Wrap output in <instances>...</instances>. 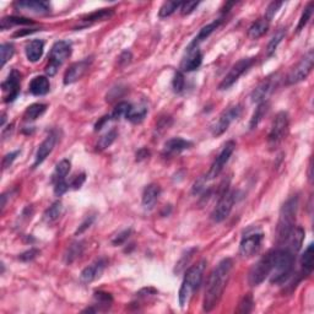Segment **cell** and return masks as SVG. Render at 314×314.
<instances>
[{"label": "cell", "mask_w": 314, "mask_h": 314, "mask_svg": "<svg viewBox=\"0 0 314 314\" xmlns=\"http://www.w3.org/2000/svg\"><path fill=\"white\" fill-rule=\"evenodd\" d=\"M284 5V3H281V1H272L271 4H270L269 6H268L267 9V15H265V19L267 20H271L272 18L275 16V14L277 13V10H279L281 6Z\"/></svg>", "instance_id": "obj_46"}, {"label": "cell", "mask_w": 314, "mask_h": 314, "mask_svg": "<svg viewBox=\"0 0 314 314\" xmlns=\"http://www.w3.org/2000/svg\"><path fill=\"white\" fill-rule=\"evenodd\" d=\"M296 254L289 248H279L275 249L274 265L270 272V282L275 285H281L290 279L293 270Z\"/></svg>", "instance_id": "obj_3"}, {"label": "cell", "mask_w": 314, "mask_h": 314, "mask_svg": "<svg viewBox=\"0 0 314 314\" xmlns=\"http://www.w3.org/2000/svg\"><path fill=\"white\" fill-rule=\"evenodd\" d=\"M274 257L275 250L268 253L267 255L259 259V262L250 269L249 274H248V282L250 286H259L262 282L265 281L268 276L270 275L274 265Z\"/></svg>", "instance_id": "obj_6"}, {"label": "cell", "mask_w": 314, "mask_h": 314, "mask_svg": "<svg viewBox=\"0 0 314 314\" xmlns=\"http://www.w3.org/2000/svg\"><path fill=\"white\" fill-rule=\"evenodd\" d=\"M19 9L27 13L32 14H48L50 11V4L48 1H36V0H30V1H18L15 4Z\"/></svg>", "instance_id": "obj_22"}, {"label": "cell", "mask_w": 314, "mask_h": 314, "mask_svg": "<svg viewBox=\"0 0 314 314\" xmlns=\"http://www.w3.org/2000/svg\"><path fill=\"white\" fill-rule=\"evenodd\" d=\"M20 152H21L20 150H16V151H13V152H10V154H8L4 156V158H3V168L4 170L8 167H10V166L13 165V162L16 160V157L20 155Z\"/></svg>", "instance_id": "obj_49"}, {"label": "cell", "mask_w": 314, "mask_h": 314, "mask_svg": "<svg viewBox=\"0 0 314 314\" xmlns=\"http://www.w3.org/2000/svg\"><path fill=\"white\" fill-rule=\"evenodd\" d=\"M55 142H57V134L55 133H50L45 140H43L42 144L38 146L37 152H36L35 156V162H33V168H36L37 166H40L43 161L48 157V155L53 151L55 146Z\"/></svg>", "instance_id": "obj_19"}, {"label": "cell", "mask_w": 314, "mask_h": 314, "mask_svg": "<svg viewBox=\"0 0 314 314\" xmlns=\"http://www.w3.org/2000/svg\"><path fill=\"white\" fill-rule=\"evenodd\" d=\"M253 307H254V301H253L252 294L248 293L241 301L237 312L238 313H250L253 311Z\"/></svg>", "instance_id": "obj_44"}, {"label": "cell", "mask_w": 314, "mask_h": 314, "mask_svg": "<svg viewBox=\"0 0 314 314\" xmlns=\"http://www.w3.org/2000/svg\"><path fill=\"white\" fill-rule=\"evenodd\" d=\"M173 91L176 93H180L183 90H184L185 86V80H184V75H183L182 71H177L176 72L175 77H173Z\"/></svg>", "instance_id": "obj_45"}, {"label": "cell", "mask_w": 314, "mask_h": 314, "mask_svg": "<svg viewBox=\"0 0 314 314\" xmlns=\"http://www.w3.org/2000/svg\"><path fill=\"white\" fill-rule=\"evenodd\" d=\"M275 88H276V79L272 76L267 77L253 90L250 98L254 103L265 102V100L269 97V95L275 90Z\"/></svg>", "instance_id": "obj_17"}, {"label": "cell", "mask_w": 314, "mask_h": 314, "mask_svg": "<svg viewBox=\"0 0 314 314\" xmlns=\"http://www.w3.org/2000/svg\"><path fill=\"white\" fill-rule=\"evenodd\" d=\"M14 53H15V47L11 43H4L0 47V54H1V67H5L6 63L13 58Z\"/></svg>", "instance_id": "obj_41"}, {"label": "cell", "mask_w": 314, "mask_h": 314, "mask_svg": "<svg viewBox=\"0 0 314 314\" xmlns=\"http://www.w3.org/2000/svg\"><path fill=\"white\" fill-rule=\"evenodd\" d=\"M221 22H222L221 19H217V20L210 22L209 25L204 26V27L199 31L198 36L194 38V41H193L189 45H192V47H199V45L202 42V41L206 40V38L209 37V36L211 35L215 30H217V28H219V26L221 25Z\"/></svg>", "instance_id": "obj_27"}, {"label": "cell", "mask_w": 314, "mask_h": 314, "mask_svg": "<svg viewBox=\"0 0 314 314\" xmlns=\"http://www.w3.org/2000/svg\"><path fill=\"white\" fill-rule=\"evenodd\" d=\"M242 113V107L240 105L231 106V107L227 108L226 111L222 112V114L220 115L219 120L215 123V125L212 127V135L214 136H220V135L224 134L228 127L231 125L232 122L237 119L238 117Z\"/></svg>", "instance_id": "obj_12"}, {"label": "cell", "mask_w": 314, "mask_h": 314, "mask_svg": "<svg viewBox=\"0 0 314 314\" xmlns=\"http://www.w3.org/2000/svg\"><path fill=\"white\" fill-rule=\"evenodd\" d=\"M50 84L47 76H36L30 83L28 90L35 96H45L49 92Z\"/></svg>", "instance_id": "obj_24"}, {"label": "cell", "mask_w": 314, "mask_h": 314, "mask_svg": "<svg viewBox=\"0 0 314 314\" xmlns=\"http://www.w3.org/2000/svg\"><path fill=\"white\" fill-rule=\"evenodd\" d=\"M45 111H47V105H45V103H33V105H31L25 111L23 119L27 120V122H32V120H36L37 118H40Z\"/></svg>", "instance_id": "obj_29"}, {"label": "cell", "mask_w": 314, "mask_h": 314, "mask_svg": "<svg viewBox=\"0 0 314 314\" xmlns=\"http://www.w3.org/2000/svg\"><path fill=\"white\" fill-rule=\"evenodd\" d=\"M268 110H269V103L268 102L258 103V107L255 108L254 113H253V115H252V119H250V123H249L250 129L252 130L255 129V128L259 125V123L262 122L263 117L267 114Z\"/></svg>", "instance_id": "obj_32"}, {"label": "cell", "mask_w": 314, "mask_h": 314, "mask_svg": "<svg viewBox=\"0 0 314 314\" xmlns=\"http://www.w3.org/2000/svg\"><path fill=\"white\" fill-rule=\"evenodd\" d=\"M130 108H132V105H130V103L119 102L117 106H115L114 110H113L112 114H111V119L118 120V119H120L122 117H125V115H127V113L129 112Z\"/></svg>", "instance_id": "obj_42"}, {"label": "cell", "mask_w": 314, "mask_h": 314, "mask_svg": "<svg viewBox=\"0 0 314 314\" xmlns=\"http://www.w3.org/2000/svg\"><path fill=\"white\" fill-rule=\"evenodd\" d=\"M43 49H45V43L41 40H33L26 45V57L30 62L36 63L42 58Z\"/></svg>", "instance_id": "obj_25"}, {"label": "cell", "mask_w": 314, "mask_h": 314, "mask_svg": "<svg viewBox=\"0 0 314 314\" xmlns=\"http://www.w3.org/2000/svg\"><path fill=\"white\" fill-rule=\"evenodd\" d=\"M285 35H286V31L285 30H279L276 33H275L274 36H272V38L270 40L269 45H268L267 47V53L268 55H272L275 52H276L277 47H279L280 43L282 42V40L285 38Z\"/></svg>", "instance_id": "obj_38"}, {"label": "cell", "mask_w": 314, "mask_h": 314, "mask_svg": "<svg viewBox=\"0 0 314 314\" xmlns=\"http://www.w3.org/2000/svg\"><path fill=\"white\" fill-rule=\"evenodd\" d=\"M149 155H150L149 150H146V149L139 150V151H137V154H136V160L137 161L145 160V158H146V157L149 156Z\"/></svg>", "instance_id": "obj_56"}, {"label": "cell", "mask_w": 314, "mask_h": 314, "mask_svg": "<svg viewBox=\"0 0 314 314\" xmlns=\"http://www.w3.org/2000/svg\"><path fill=\"white\" fill-rule=\"evenodd\" d=\"M264 234L262 232H253L242 238L240 245V254L243 258H250L259 250Z\"/></svg>", "instance_id": "obj_13"}, {"label": "cell", "mask_w": 314, "mask_h": 314, "mask_svg": "<svg viewBox=\"0 0 314 314\" xmlns=\"http://www.w3.org/2000/svg\"><path fill=\"white\" fill-rule=\"evenodd\" d=\"M62 211H63L62 202H53V204L45 210V214H43V220H45V222H47V224H53V222L57 221V220L59 219L60 215H62Z\"/></svg>", "instance_id": "obj_30"}, {"label": "cell", "mask_w": 314, "mask_h": 314, "mask_svg": "<svg viewBox=\"0 0 314 314\" xmlns=\"http://www.w3.org/2000/svg\"><path fill=\"white\" fill-rule=\"evenodd\" d=\"M313 6L314 4L311 1V3L307 4V6L304 8L303 13H302L301 15V19H299L298 21V25H297V32H301V31L307 26L308 21L311 20L312 15H313Z\"/></svg>", "instance_id": "obj_40"}, {"label": "cell", "mask_w": 314, "mask_h": 314, "mask_svg": "<svg viewBox=\"0 0 314 314\" xmlns=\"http://www.w3.org/2000/svg\"><path fill=\"white\" fill-rule=\"evenodd\" d=\"M314 65V53L313 50H309L306 55L301 59V62L290 71V74L287 75L286 84L287 85H294L298 84L301 81L306 80L308 75L311 74L312 69Z\"/></svg>", "instance_id": "obj_7"}, {"label": "cell", "mask_w": 314, "mask_h": 314, "mask_svg": "<svg viewBox=\"0 0 314 314\" xmlns=\"http://www.w3.org/2000/svg\"><path fill=\"white\" fill-rule=\"evenodd\" d=\"M205 265H206L205 260H202V262L197 263L195 265L190 267L189 269L187 270V272H185L182 286H180L179 290V297H178V298H179V304L182 308H185V307L189 304L194 292L197 291L200 285H202V277H204Z\"/></svg>", "instance_id": "obj_4"}, {"label": "cell", "mask_w": 314, "mask_h": 314, "mask_svg": "<svg viewBox=\"0 0 314 314\" xmlns=\"http://www.w3.org/2000/svg\"><path fill=\"white\" fill-rule=\"evenodd\" d=\"M147 114V107L146 106H132L129 112L127 113L125 118L132 123H140Z\"/></svg>", "instance_id": "obj_31"}, {"label": "cell", "mask_w": 314, "mask_h": 314, "mask_svg": "<svg viewBox=\"0 0 314 314\" xmlns=\"http://www.w3.org/2000/svg\"><path fill=\"white\" fill-rule=\"evenodd\" d=\"M234 202H236V193L233 190L224 192V194L221 195V198L217 202L214 211L211 212V219L215 222H217V224L224 221L229 216V214H231Z\"/></svg>", "instance_id": "obj_10"}, {"label": "cell", "mask_w": 314, "mask_h": 314, "mask_svg": "<svg viewBox=\"0 0 314 314\" xmlns=\"http://www.w3.org/2000/svg\"><path fill=\"white\" fill-rule=\"evenodd\" d=\"M85 179H86V177H85V175H80V176H77V177H75V179L72 180L71 182V187L74 188V189H79V188L81 187V185L84 184V182H85Z\"/></svg>", "instance_id": "obj_52"}, {"label": "cell", "mask_w": 314, "mask_h": 314, "mask_svg": "<svg viewBox=\"0 0 314 314\" xmlns=\"http://www.w3.org/2000/svg\"><path fill=\"white\" fill-rule=\"evenodd\" d=\"M117 135H118L117 129H111L110 132L106 133V134L103 135L100 140H98L97 150L102 151V150H106L107 147H110L111 145L114 142V140L117 139Z\"/></svg>", "instance_id": "obj_37"}, {"label": "cell", "mask_w": 314, "mask_h": 314, "mask_svg": "<svg viewBox=\"0 0 314 314\" xmlns=\"http://www.w3.org/2000/svg\"><path fill=\"white\" fill-rule=\"evenodd\" d=\"M255 63V58H243V59L238 60L233 67L229 69V71L227 72L226 76L224 77V80L220 83L219 90H227V89L231 88L232 85L237 83L238 79L252 67Z\"/></svg>", "instance_id": "obj_8"}, {"label": "cell", "mask_w": 314, "mask_h": 314, "mask_svg": "<svg viewBox=\"0 0 314 314\" xmlns=\"http://www.w3.org/2000/svg\"><path fill=\"white\" fill-rule=\"evenodd\" d=\"M92 222H93V217H90V219H86V221L83 222V224H81V226L79 227V229L76 231V234L83 233V232L85 231V229H88L89 227L91 226V224H92Z\"/></svg>", "instance_id": "obj_53"}, {"label": "cell", "mask_w": 314, "mask_h": 314, "mask_svg": "<svg viewBox=\"0 0 314 314\" xmlns=\"http://www.w3.org/2000/svg\"><path fill=\"white\" fill-rule=\"evenodd\" d=\"M110 119H111V115H105V117L101 118L100 122L96 123V125H95V130H96V132H98V130L102 129L103 125H105L106 123H107Z\"/></svg>", "instance_id": "obj_54"}, {"label": "cell", "mask_w": 314, "mask_h": 314, "mask_svg": "<svg viewBox=\"0 0 314 314\" xmlns=\"http://www.w3.org/2000/svg\"><path fill=\"white\" fill-rule=\"evenodd\" d=\"M4 124H5V114L3 113V115H1V127H4Z\"/></svg>", "instance_id": "obj_57"}, {"label": "cell", "mask_w": 314, "mask_h": 314, "mask_svg": "<svg viewBox=\"0 0 314 314\" xmlns=\"http://www.w3.org/2000/svg\"><path fill=\"white\" fill-rule=\"evenodd\" d=\"M132 59V53L130 52H124L119 58V63L120 64H128Z\"/></svg>", "instance_id": "obj_55"}, {"label": "cell", "mask_w": 314, "mask_h": 314, "mask_svg": "<svg viewBox=\"0 0 314 314\" xmlns=\"http://www.w3.org/2000/svg\"><path fill=\"white\" fill-rule=\"evenodd\" d=\"M84 250V243L83 242H75L67 248V253H65V263L67 264H71L74 260H76L77 258L83 254Z\"/></svg>", "instance_id": "obj_34"}, {"label": "cell", "mask_w": 314, "mask_h": 314, "mask_svg": "<svg viewBox=\"0 0 314 314\" xmlns=\"http://www.w3.org/2000/svg\"><path fill=\"white\" fill-rule=\"evenodd\" d=\"M232 268H233V262L231 258H226L221 260L209 275L206 287H205L204 302H202L205 312H211L219 304L231 276Z\"/></svg>", "instance_id": "obj_1"}, {"label": "cell", "mask_w": 314, "mask_h": 314, "mask_svg": "<svg viewBox=\"0 0 314 314\" xmlns=\"http://www.w3.org/2000/svg\"><path fill=\"white\" fill-rule=\"evenodd\" d=\"M71 54V45L67 41H58L53 45L50 50L49 60L45 67V74L48 76H54L58 69L65 63V60Z\"/></svg>", "instance_id": "obj_5"}, {"label": "cell", "mask_w": 314, "mask_h": 314, "mask_svg": "<svg viewBox=\"0 0 314 314\" xmlns=\"http://www.w3.org/2000/svg\"><path fill=\"white\" fill-rule=\"evenodd\" d=\"M95 299L96 302H97V306L102 307L103 309H108L111 307V304H112L113 302V298L112 296H111L110 293H107V292H102V291H98L95 293Z\"/></svg>", "instance_id": "obj_43"}, {"label": "cell", "mask_w": 314, "mask_h": 314, "mask_svg": "<svg viewBox=\"0 0 314 314\" xmlns=\"http://www.w3.org/2000/svg\"><path fill=\"white\" fill-rule=\"evenodd\" d=\"M161 195V188L158 184H155V183H151V184L147 185L144 189V193H142V206H144L145 210H152L156 205L157 200Z\"/></svg>", "instance_id": "obj_21"}, {"label": "cell", "mask_w": 314, "mask_h": 314, "mask_svg": "<svg viewBox=\"0 0 314 314\" xmlns=\"http://www.w3.org/2000/svg\"><path fill=\"white\" fill-rule=\"evenodd\" d=\"M180 6H182V3H179V1H166V3H163V5L161 6L160 11H158V16H160L161 19L168 18V16L172 15L176 10L180 9Z\"/></svg>", "instance_id": "obj_39"}, {"label": "cell", "mask_w": 314, "mask_h": 314, "mask_svg": "<svg viewBox=\"0 0 314 314\" xmlns=\"http://www.w3.org/2000/svg\"><path fill=\"white\" fill-rule=\"evenodd\" d=\"M20 85H21V74L16 69L11 70L9 74L8 79L1 84V89L6 93L5 102H14L18 98L20 93Z\"/></svg>", "instance_id": "obj_14"}, {"label": "cell", "mask_w": 314, "mask_h": 314, "mask_svg": "<svg viewBox=\"0 0 314 314\" xmlns=\"http://www.w3.org/2000/svg\"><path fill=\"white\" fill-rule=\"evenodd\" d=\"M234 149H236V142L232 141V140L231 141H227L226 144H224V146L222 147L220 154L217 155V157L215 158L214 162H212L211 167H210V171L207 172V176H206L207 180L214 179V178H216L217 176L222 172V170H224V167L226 166V163L228 162L229 157H231L232 154H233Z\"/></svg>", "instance_id": "obj_11"}, {"label": "cell", "mask_w": 314, "mask_h": 314, "mask_svg": "<svg viewBox=\"0 0 314 314\" xmlns=\"http://www.w3.org/2000/svg\"><path fill=\"white\" fill-rule=\"evenodd\" d=\"M114 14L113 9H101V10L95 11V13L90 14V15L85 16L84 21L86 22H98V21H105L111 19Z\"/></svg>", "instance_id": "obj_35"}, {"label": "cell", "mask_w": 314, "mask_h": 314, "mask_svg": "<svg viewBox=\"0 0 314 314\" xmlns=\"http://www.w3.org/2000/svg\"><path fill=\"white\" fill-rule=\"evenodd\" d=\"M199 5V1H187V3H182V6H180V13L182 15H189L192 14L195 9Z\"/></svg>", "instance_id": "obj_48"}, {"label": "cell", "mask_w": 314, "mask_h": 314, "mask_svg": "<svg viewBox=\"0 0 314 314\" xmlns=\"http://www.w3.org/2000/svg\"><path fill=\"white\" fill-rule=\"evenodd\" d=\"M91 63H92V58H85L80 62L74 63L65 72L64 85H70V84H74L77 80H80L81 77L86 74L89 67H91Z\"/></svg>", "instance_id": "obj_15"}, {"label": "cell", "mask_w": 314, "mask_h": 314, "mask_svg": "<svg viewBox=\"0 0 314 314\" xmlns=\"http://www.w3.org/2000/svg\"><path fill=\"white\" fill-rule=\"evenodd\" d=\"M202 63V53L199 49V47H189L187 48V55L183 58L182 63H180V69L182 71H194V70L199 69L200 65Z\"/></svg>", "instance_id": "obj_18"}, {"label": "cell", "mask_w": 314, "mask_h": 314, "mask_svg": "<svg viewBox=\"0 0 314 314\" xmlns=\"http://www.w3.org/2000/svg\"><path fill=\"white\" fill-rule=\"evenodd\" d=\"M38 254H40V250L32 248V249L27 250V252H25V253H22V254L19 255V259L22 260V262H30V260L35 259Z\"/></svg>", "instance_id": "obj_51"}, {"label": "cell", "mask_w": 314, "mask_h": 314, "mask_svg": "<svg viewBox=\"0 0 314 314\" xmlns=\"http://www.w3.org/2000/svg\"><path fill=\"white\" fill-rule=\"evenodd\" d=\"M192 146L193 142L189 140L182 139V137H173V139L166 141L165 147H163V155L171 157L173 155H178L185 150L190 149Z\"/></svg>", "instance_id": "obj_20"}, {"label": "cell", "mask_w": 314, "mask_h": 314, "mask_svg": "<svg viewBox=\"0 0 314 314\" xmlns=\"http://www.w3.org/2000/svg\"><path fill=\"white\" fill-rule=\"evenodd\" d=\"M33 21L28 20L25 18H18V16H6L1 20V30H8V28L13 27V26L19 25H32Z\"/></svg>", "instance_id": "obj_36"}, {"label": "cell", "mask_w": 314, "mask_h": 314, "mask_svg": "<svg viewBox=\"0 0 314 314\" xmlns=\"http://www.w3.org/2000/svg\"><path fill=\"white\" fill-rule=\"evenodd\" d=\"M130 233H132V229H125V231L120 232L115 236L112 240V243L114 246H120L123 243H125V241H128V238L130 237Z\"/></svg>", "instance_id": "obj_47"}, {"label": "cell", "mask_w": 314, "mask_h": 314, "mask_svg": "<svg viewBox=\"0 0 314 314\" xmlns=\"http://www.w3.org/2000/svg\"><path fill=\"white\" fill-rule=\"evenodd\" d=\"M70 167H71V163H70L69 160L60 161V162L55 166V170L52 175L53 184L60 182V180H65V177H67V173L70 172Z\"/></svg>", "instance_id": "obj_28"}, {"label": "cell", "mask_w": 314, "mask_h": 314, "mask_svg": "<svg viewBox=\"0 0 314 314\" xmlns=\"http://www.w3.org/2000/svg\"><path fill=\"white\" fill-rule=\"evenodd\" d=\"M69 183L67 182V180H60V182L55 183L54 184V193L55 195H58V197H60V195H63L64 193H67V190H69Z\"/></svg>", "instance_id": "obj_50"}, {"label": "cell", "mask_w": 314, "mask_h": 314, "mask_svg": "<svg viewBox=\"0 0 314 314\" xmlns=\"http://www.w3.org/2000/svg\"><path fill=\"white\" fill-rule=\"evenodd\" d=\"M304 240V231L302 227H294L291 231V233L289 234L287 240L285 241L284 245L285 247L289 248L291 252H293L294 254L299 252L302 247V243H303Z\"/></svg>", "instance_id": "obj_23"}, {"label": "cell", "mask_w": 314, "mask_h": 314, "mask_svg": "<svg viewBox=\"0 0 314 314\" xmlns=\"http://www.w3.org/2000/svg\"><path fill=\"white\" fill-rule=\"evenodd\" d=\"M287 130H289V114L286 112H280L275 117L271 129H270L269 136H268V141H269L270 146H277L285 139Z\"/></svg>", "instance_id": "obj_9"}, {"label": "cell", "mask_w": 314, "mask_h": 314, "mask_svg": "<svg viewBox=\"0 0 314 314\" xmlns=\"http://www.w3.org/2000/svg\"><path fill=\"white\" fill-rule=\"evenodd\" d=\"M269 25V20H267L265 18L259 19V20H257L255 22H253L252 26L249 27V30H248V37H249L250 40H259L260 37H263V36L268 32Z\"/></svg>", "instance_id": "obj_26"}, {"label": "cell", "mask_w": 314, "mask_h": 314, "mask_svg": "<svg viewBox=\"0 0 314 314\" xmlns=\"http://www.w3.org/2000/svg\"><path fill=\"white\" fill-rule=\"evenodd\" d=\"M298 210V197L293 195L285 202L279 214V221L276 226V243L284 245L289 234L294 228L296 215Z\"/></svg>", "instance_id": "obj_2"}, {"label": "cell", "mask_w": 314, "mask_h": 314, "mask_svg": "<svg viewBox=\"0 0 314 314\" xmlns=\"http://www.w3.org/2000/svg\"><path fill=\"white\" fill-rule=\"evenodd\" d=\"M313 243H311L301 257L302 269L306 275H309L313 270Z\"/></svg>", "instance_id": "obj_33"}, {"label": "cell", "mask_w": 314, "mask_h": 314, "mask_svg": "<svg viewBox=\"0 0 314 314\" xmlns=\"http://www.w3.org/2000/svg\"><path fill=\"white\" fill-rule=\"evenodd\" d=\"M107 264V259H106V258H101V259H97L91 265L86 267L80 275L81 282H84V284H90V282L100 279V277L102 276Z\"/></svg>", "instance_id": "obj_16"}]
</instances>
